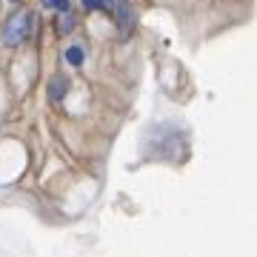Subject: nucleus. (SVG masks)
<instances>
[{"label": "nucleus", "mask_w": 257, "mask_h": 257, "mask_svg": "<svg viewBox=\"0 0 257 257\" xmlns=\"http://www.w3.org/2000/svg\"><path fill=\"white\" fill-rule=\"evenodd\" d=\"M29 29H32V12L29 9L15 12V15L6 20V26H3V43H6L9 49L20 46V43L29 37Z\"/></svg>", "instance_id": "f257e3e1"}, {"label": "nucleus", "mask_w": 257, "mask_h": 257, "mask_svg": "<svg viewBox=\"0 0 257 257\" xmlns=\"http://www.w3.org/2000/svg\"><path fill=\"white\" fill-rule=\"evenodd\" d=\"M114 20H117V35L120 40H128L135 35V26H138V15L132 9L128 0H114Z\"/></svg>", "instance_id": "f03ea898"}, {"label": "nucleus", "mask_w": 257, "mask_h": 257, "mask_svg": "<svg viewBox=\"0 0 257 257\" xmlns=\"http://www.w3.org/2000/svg\"><path fill=\"white\" fill-rule=\"evenodd\" d=\"M66 92H69V80H66L63 74H55L52 83H49V97H52L55 103H60L66 97Z\"/></svg>", "instance_id": "7ed1b4c3"}, {"label": "nucleus", "mask_w": 257, "mask_h": 257, "mask_svg": "<svg viewBox=\"0 0 257 257\" xmlns=\"http://www.w3.org/2000/svg\"><path fill=\"white\" fill-rule=\"evenodd\" d=\"M74 23H77V20H74V12L72 9H60V18H57V32H60V35H69V32L74 29Z\"/></svg>", "instance_id": "20e7f679"}, {"label": "nucleus", "mask_w": 257, "mask_h": 257, "mask_svg": "<svg viewBox=\"0 0 257 257\" xmlns=\"http://www.w3.org/2000/svg\"><path fill=\"white\" fill-rule=\"evenodd\" d=\"M66 60L72 66H83V49L80 46H69L66 49Z\"/></svg>", "instance_id": "39448f33"}, {"label": "nucleus", "mask_w": 257, "mask_h": 257, "mask_svg": "<svg viewBox=\"0 0 257 257\" xmlns=\"http://www.w3.org/2000/svg\"><path fill=\"white\" fill-rule=\"evenodd\" d=\"M46 9H55V12H60V9H69V0H40Z\"/></svg>", "instance_id": "423d86ee"}, {"label": "nucleus", "mask_w": 257, "mask_h": 257, "mask_svg": "<svg viewBox=\"0 0 257 257\" xmlns=\"http://www.w3.org/2000/svg\"><path fill=\"white\" fill-rule=\"evenodd\" d=\"M106 3H109V0H83V6H86L89 12H94V9H106Z\"/></svg>", "instance_id": "0eeeda50"}, {"label": "nucleus", "mask_w": 257, "mask_h": 257, "mask_svg": "<svg viewBox=\"0 0 257 257\" xmlns=\"http://www.w3.org/2000/svg\"><path fill=\"white\" fill-rule=\"evenodd\" d=\"M12 3H20V0H12Z\"/></svg>", "instance_id": "6e6552de"}]
</instances>
